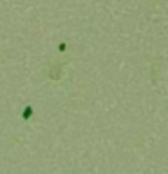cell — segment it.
Masks as SVG:
<instances>
[{
	"instance_id": "1",
	"label": "cell",
	"mask_w": 168,
	"mask_h": 174,
	"mask_svg": "<svg viewBox=\"0 0 168 174\" xmlns=\"http://www.w3.org/2000/svg\"><path fill=\"white\" fill-rule=\"evenodd\" d=\"M31 114H33V109H31V107H25V109H24V114H22V118H24V120H29Z\"/></svg>"
}]
</instances>
